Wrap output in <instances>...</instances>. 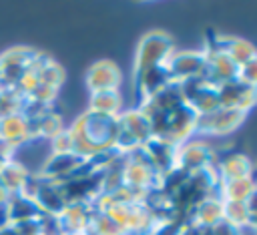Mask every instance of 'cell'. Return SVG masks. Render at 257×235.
I'll use <instances>...</instances> for the list:
<instances>
[{
    "label": "cell",
    "mask_w": 257,
    "mask_h": 235,
    "mask_svg": "<svg viewBox=\"0 0 257 235\" xmlns=\"http://www.w3.org/2000/svg\"><path fill=\"white\" fill-rule=\"evenodd\" d=\"M139 110L147 116L153 139L183 145L197 131V112L185 102L179 84H169L161 92L141 100Z\"/></svg>",
    "instance_id": "6da1fadb"
},
{
    "label": "cell",
    "mask_w": 257,
    "mask_h": 235,
    "mask_svg": "<svg viewBox=\"0 0 257 235\" xmlns=\"http://www.w3.org/2000/svg\"><path fill=\"white\" fill-rule=\"evenodd\" d=\"M66 131L72 141V153L82 159H90L96 153L114 149V139L118 131V114L108 116V114L86 110Z\"/></svg>",
    "instance_id": "7a4b0ae2"
},
{
    "label": "cell",
    "mask_w": 257,
    "mask_h": 235,
    "mask_svg": "<svg viewBox=\"0 0 257 235\" xmlns=\"http://www.w3.org/2000/svg\"><path fill=\"white\" fill-rule=\"evenodd\" d=\"M173 54H175V46L169 34L161 30H153L145 34L143 40L139 42L135 56V78H139L151 68L165 66Z\"/></svg>",
    "instance_id": "3957f363"
},
{
    "label": "cell",
    "mask_w": 257,
    "mask_h": 235,
    "mask_svg": "<svg viewBox=\"0 0 257 235\" xmlns=\"http://www.w3.org/2000/svg\"><path fill=\"white\" fill-rule=\"evenodd\" d=\"M243 110L239 108H217L209 114H199L197 116V131L207 133V135H229L233 133L237 127H241V123L245 121Z\"/></svg>",
    "instance_id": "277c9868"
},
{
    "label": "cell",
    "mask_w": 257,
    "mask_h": 235,
    "mask_svg": "<svg viewBox=\"0 0 257 235\" xmlns=\"http://www.w3.org/2000/svg\"><path fill=\"white\" fill-rule=\"evenodd\" d=\"M167 70L173 84H181L185 80L197 78L205 70V54L193 50H183V52L175 50V54L167 62Z\"/></svg>",
    "instance_id": "5b68a950"
},
{
    "label": "cell",
    "mask_w": 257,
    "mask_h": 235,
    "mask_svg": "<svg viewBox=\"0 0 257 235\" xmlns=\"http://www.w3.org/2000/svg\"><path fill=\"white\" fill-rule=\"evenodd\" d=\"M213 165H215L213 151L205 143H201V141H187V143L179 145V151H177V167L183 169L185 173L191 175V173L209 169Z\"/></svg>",
    "instance_id": "8992f818"
},
{
    "label": "cell",
    "mask_w": 257,
    "mask_h": 235,
    "mask_svg": "<svg viewBox=\"0 0 257 235\" xmlns=\"http://www.w3.org/2000/svg\"><path fill=\"white\" fill-rule=\"evenodd\" d=\"M217 96H219L221 106L239 108V110L247 112L257 102V88H253L241 80H231V82H225L217 88Z\"/></svg>",
    "instance_id": "52a82bcc"
},
{
    "label": "cell",
    "mask_w": 257,
    "mask_h": 235,
    "mask_svg": "<svg viewBox=\"0 0 257 235\" xmlns=\"http://www.w3.org/2000/svg\"><path fill=\"white\" fill-rule=\"evenodd\" d=\"M86 84L90 92H102V90H118L120 84V70L110 60H98L94 62L86 72Z\"/></svg>",
    "instance_id": "ba28073f"
},
{
    "label": "cell",
    "mask_w": 257,
    "mask_h": 235,
    "mask_svg": "<svg viewBox=\"0 0 257 235\" xmlns=\"http://www.w3.org/2000/svg\"><path fill=\"white\" fill-rule=\"evenodd\" d=\"M86 159L74 155V153H54L46 165L42 167V173L40 177L48 179V181H54V183H62L66 181L70 175L76 173V169L84 163Z\"/></svg>",
    "instance_id": "9c48e42d"
},
{
    "label": "cell",
    "mask_w": 257,
    "mask_h": 235,
    "mask_svg": "<svg viewBox=\"0 0 257 235\" xmlns=\"http://www.w3.org/2000/svg\"><path fill=\"white\" fill-rule=\"evenodd\" d=\"M143 147H145L149 159L153 161V165H155V169L161 177H165L167 173L177 169L179 145H173V143H167V141H161V139H149Z\"/></svg>",
    "instance_id": "30bf717a"
},
{
    "label": "cell",
    "mask_w": 257,
    "mask_h": 235,
    "mask_svg": "<svg viewBox=\"0 0 257 235\" xmlns=\"http://www.w3.org/2000/svg\"><path fill=\"white\" fill-rule=\"evenodd\" d=\"M223 219V201L219 199V195L207 197L203 199L187 217L185 223L197 225V227H213Z\"/></svg>",
    "instance_id": "8fae6325"
},
{
    "label": "cell",
    "mask_w": 257,
    "mask_h": 235,
    "mask_svg": "<svg viewBox=\"0 0 257 235\" xmlns=\"http://www.w3.org/2000/svg\"><path fill=\"white\" fill-rule=\"evenodd\" d=\"M30 137V123L24 114L12 112L0 119V143L20 145Z\"/></svg>",
    "instance_id": "7c38bea8"
},
{
    "label": "cell",
    "mask_w": 257,
    "mask_h": 235,
    "mask_svg": "<svg viewBox=\"0 0 257 235\" xmlns=\"http://www.w3.org/2000/svg\"><path fill=\"white\" fill-rule=\"evenodd\" d=\"M215 171H217L219 183H223V181H235V179H245V177H251L253 163L245 155L235 153V155H229L223 161H219L215 165Z\"/></svg>",
    "instance_id": "4fadbf2b"
},
{
    "label": "cell",
    "mask_w": 257,
    "mask_h": 235,
    "mask_svg": "<svg viewBox=\"0 0 257 235\" xmlns=\"http://www.w3.org/2000/svg\"><path fill=\"white\" fill-rule=\"evenodd\" d=\"M28 173L14 161H4L0 165V185L6 191L8 197L12 195H22L24 193V185H26Z\"/></svg>",
    "instance_id": "5bb4252c"
},
{
    "label": "cell",
    "mask_w": 257,
    "mask_h": 235,
    "mask_svg": "<svg viewBox=\"0 0 257 235\" xmlns=\"http://www.w3.org/2000/svg\"><path fill=\"white\" fill-rule=\"evenodd\" d=\"M118 125H120L128 135H133V137L141 143V147H143L149 139H153V135H151V125H149L147 116H145L139 108L120 112V114H118Z\"/></svg>",
    "instance_id": "9a60e30c"
},
{
    "label": "cell",
    "mask_w": 257,
    "mask_h": 235,
    "mask_svg": "<svg viewBox=\"0 0 257 235\" xmlns=\"http://www.w3.org/2000/svg\"><path fill=\"white\" fill-rule=\"evenodd\" d=\"M255 189V183L251 177L245 179H235V181H223L219 183V199L221 201H247V197L251 195V191Z\"/></svg>",
    "instance_id": "2e32d148"
},
{
    "label": "cell",
    "mask_w": 257,
    "mask_h": 235,
    "mask_svg": "<svg viewBox=\"0 0 257 235\" xmlns=\"http://www.w3.org/2000/svg\"><path fill=\"white\" fill-rule=\"evenodd\" d=\"M88 110L98 112V114H108V116L120 114V94H118V90L92 92L90 94V108Z\"/></svg>",
    "instance_id": "e0dca14e"
},
{
    "label": "cell",
    "mask_w": 257,
    "mask_h": 235,
    "mask_svg": "<svg viewBox=\"0 0 257 235\" xmlns=\"http://www.w3.org/2000/svg\"><path fill=\"white\" fill-rule=\"evenodd\" d=\"M223 219L241 229V227L249 225L251 213L243 201H223Z\"/></svg>",
    "instance_id": "ac0fdd59"
},
{
    "label": "cell",
    "mask_w": 257,
    "mask_h": 235,
    "mask_svg": "<svg viewBox=\"0 0 257 235\" xmlns=\"http://www.w3.org/2000/svg\"><path fill=\"white\" fill-rule=\"evenodd\" d=\"M237 80H241V82H245V84L257 88V56L251 58L249 62H245V64L239 66Z\"/></svg>",
    "instance_id": "d6986e66"
},
{
    "label": "cell",
    "mask_w": 257,
    "mask_h": 235,
    "mask_svg": "<svg viewBox=\"0 0 257 235\" xmlns=\"http://www.w3.org/2000/svg\"><path fill=\"white\" fill-rule=\"evenodd\" d=\"M52 149L54 153H72V141L68 131H60L56 137H52Z\"/></svg>",
    "instance_id": "ffe728a7"
},
{
    "label": "cell",
    "mask_w": 257,
    "mask_h": 235,
    "mask_svg": "<svg viewBox=\"0 0 257 235\" xmlns=\"http://www.w3.org/2000/svg\"><path fill=\"white\" fill-rule=\"evenodd\" d=\"M213 231H215V235H241V229L227 223L225 219H221L217 225H213Z\"/></svg>",
    "instance_id": "44dd1931"
},
{
    "label": "cell",
    "mask_w": 257,
    "mask_h": 235,
    "mask_svg": "<svg viewBox=\"0 0 257 235\" xmlns=\"http://www.w3.org/2000/svg\"><path fill=\"white\" fill-rule=\"evenodd\" d=\"M251 179H253V183L257 185V165H253V173H251Z\"/></svg>",
    "instance_id": "7402d4cb"
},
{
    "label": "cell",
    "mask_w": 257,
    "mask_h": 235,
    "mask_svg": "<svg viewBox=\"0 0 257 235\" xmlns=\"http://www.w3.org/2000/svg\"><path fill=\"white\" fill-rule=\"evenodd\" d=\"M249 225H253V227L257 229V217H251V219H249Z\"/></svg>",
    "instance_id": "603a6c76"
}]
</instances>
